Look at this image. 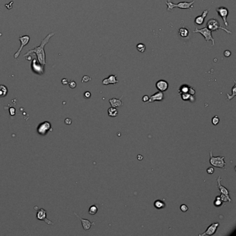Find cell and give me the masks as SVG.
I'll return each instance as SVG.
<instances>
[{
    "instance_id": "obj_1",
    "label": "cell",
    "mask_w": 236,
    "mask_h": 236,
    "mask_svg": "<svg viewBox=\"0 0 236 236\" xmlns=\"http://www.w3.org/2000/svg\"><path fill=\"white\" fill-rule=\"evenodd\" d=\"M55 34V32L49 33V34H48V35H47V36L41 42L40 45H39V47H35L33 49L29 50L26 54L24 55V56L27 57L29 55L31 54V53H35V54L37 55L38 62L40 63L42 66L44 67V65H46V55H45V52L44 50V48L45 45L49 42V39H51V37L53 36Z\"/></svg>"
},
{
    "instance_id": "obj_2",
    "label": "cell",
    "mask_w": 236,
    "mask_h": 236,
    "mask_svg": "<svg viewBox=\"0 0 236 236\" xmlns=\"http://www.w3.org/2000/svg\"><path fill=\"white\" fill-rule=\"evenodd\" d=\"M168 1H166V4L168 6V11H172L174 8H179V9H190L191 10L193 8V4L195 3V0L192 1L191 2H186V1H181V2H179L177 4H175L172 3L171 1H170V0H168Z\"/></svg>"
},
{
    "instance_id": "obj_3",
    "label": "cell",
    "mask_w": 236,
    "mask_h": 236,
    "mask_svg": "<svg viewBox=\"0 0 236 236\" xmlns=\"http://www.w3.org/2000/svg\"><path fill=\"white\" fill-rule=\"evenodd\" d=\"M210 164L214 167L225 169V166L227 163L225 162V156H214L212 151H210Z\"/></svg>"
},
{
    "instance_id": "obj_4",
    "label": "cell",
    "mask_w": 236,
    "mask_h": 236,
    "mask_svg": "<svg viewBox=\"0 0 236 236\" xmlns=\"http://www.w3.org/2000/svg\"><path fill=\"white\" fill-rule=\"evenodd\" d=\"M206 27L211 30V31H216L220 30V29H222V30L225 31L229 34H232V32L231 31L228 30V29H225V27H222L220 23L218 22L216 19H210L209 21L207 22V24H206Z\"/></svg>"
},
{
    "instance_id": "obj_5",
    "label": "cell",
    "mask_w": 236,
    "mask_h": 236,
    "mask_svg": "<svg viewBox=\"0 0 236 236\" xmlns=\"http://www.w3.org/2000/svg\"><path fill=\"white\" fill-rule=\"evenodd\" d=\"M193 32L194 33H199L202 35H203L206 42H209L210 40L212 41V45L214 46V44H215V39H214L213 36H212V34H211L212 31L211 30H209L207 27L202 28V29H195V31H194Z\"/></svg>"
},
{
    "instance_id": "obj_6",
    "label": "cell",
    "mask_w": 236,
    "mask_h": 236,
    "mask_svg": "<svg viewBox=\"0 0 236 236\" xmlns=\"http://www.w3.org/2000/svg\"><path fill=\"white\" fill-rule=\"evenodd\" d=\"M36 217L37 220L45 222H46L47 224H48V225H55V224L52 222L51 220L47 219V211L44 209H39L38 211H37V214H36Z\"/></svg>"
},
{
    "instance_id": "obj_7",
    "label": "cell",
    "mask_w": 236,
    "mask_h": 236,
    "mask_svg": "<svg viewBox=\"0 0 236 236\" xmlns=\"http://www.w3.org/2000/svg\"><path fill=\"white\" fill-rule=\"evenodd\" d=\"M19 40L21 41V46H20V47H19V49H18V51H17V52L15 53V55H14V58L15 59L18 58L19 55H20L23 47H25L26 45H27V44L29 42V40H30V37H29V35H24V36H20L19 37Z\"/></svg>"
},
{
    "instance_id": "obj_8",
    "label": "cell",
    "mask_w": 236,
    "mask_h": 236,
    "mask_svg": "<svg viewBox=\"0 0 236 236\" xmlns=\"http://www.w3.org/2000/svg\"><path fill=\"white\" fill-rule=\"evenodd\" d=\"M216 11L218 15H219L220 17H222V19H223L224 23H225V26L228 27L229 26V24H228L227 21V18L228 15H229V10H228L227 8L223 7V6H220L216 9Z\"/></svg>"
},
{
    "instance_id": "obj_9",
    "label": "cell",
    "mask_w": 236,
    "mask_h": 236,
    "mask_svg": "<svg viewBox=\"0 0 236 236\" xmlns=\"http://www.w3.org/2000/svg\"><path fill=\"white\" fill-rule=\"evenodd\" d=\"M220 226V224L216 222V223H213L211 224V225L209 226V227L207 228V229L206 230L205 232L202 234H199V236H204V235H213L215 233L216 231H217V229L218 227Z\"/></svg>"
},
{
    "instance_id": "obj_10",
    "label": "cell",
    "mask_w": 236,
    "mask_h": 236,
    "mask_svg": "<svg viewBox=\"0 0 236 236\" xmlns=\"http://www.w3.org/2000/svg\"><path fill=\"white\" fill-rule=\"evenodd\" d=\"M222 180V179L221 176H218L217 178V188L219 189L220 192L222 194H224V195H225L227 197H228V199H229V202H232V199H231V197H230L229 196V190H228L227 188H226L225 187H224V186L222 185L221 184V181Z\"/></svg>"
},
{
    "instance_id": "obj_11",
    "label": "cell",
    "mask_w": 236,
    "mask_h": 236,
    "mask_svg": "<svg viewBox=\"0 0 236 236\" xmlns=\"http://www.w3.org/2000/svg\"><path fill=\"white\" fill-rule=\"evenodd\" d=\"M51 128V123L49 122H43L42 123L39 125L38 128H37V132L41 135H44L47 134V132L50 130Z\"/></svg>"
},
{
    "instance_id": "obj_12",
    "label": "cell",
    "mask_w": 236,
    "mask_h": 236,
    "mask_svg": "<svg viewBox=\"0 0 236 236\" xmlns=\"http://www.w3.org/2000/svg\"><path fill=\"white\" fill-rule=\"evenodd\" d=\"M169 87V84L167 81L165 80H159L157 81L156 83V89L160 92H164L168 89Z\"/></svg>"
},
{
    "instance_id": "obj_13",
    "label": "cell",
    "mask_w": 236,
    "mask_h": 236,
    "mask_svg": "<svg viewBox=\"0 0 236 236\" xmlns=\"http://www.w3.org/2000/svg\"><path fill=\"white\" fill-rule=\"evenodd\" d=\"M74 214H75V215H76V217L78 218V219L80 220L81 223H82V228L85 231H88L89 230L91 229L92 226L94 225L95 224V222H91L89 221L88 220L82 219V218H81L80 216L78 215V214H76V213H75Z\"/></svg>"
},
{
    "instance_id": "obj_14",
    "label": "cell",
    "mask_w": 236,
    "mask_h": 236,
    "mask_svg": "<svg viewBox=\"0 0 236 236\" xmlns=\"http://www.w3.org/2000/svg\"><path fill=\"white\" fill-rule=\"evenodd\" d=\"M183 93H188V94L195 96V90L192 87L188 85H183L180 87L179 90V94H183Z\"/></svg>"
},
{
    "instance_id": "obj_15",
    "label": "cell",
    "mask_w": 236,
    "mask_h": 236,
    "mask_svg": "<svg viewBox=\"0 0 236 236\" xmlns=\"http://www.w3.org/2000/svg\"><path fill=\"white\" fill-rule=\"evenodd\" d=\"M164 99V93L159 91L158 92L155 93V94L152 95L151 96L149 97V100H148V103H153L154 101H162Z\"/></svg>"
},
{
    "instance_id": "obj_16",
    "label": "cell",
    "mask_w": 236,
    "mask_h": 236,
    "mask_svg": "<svg viewBox=\"0 0 236 236\" xmlns=\"http://www.w3.org/2000/svg\"><path fill=\"white\" fill-rule=\"evenodd\" d=\"M118 82V80L116 79V75H110L108 78H105L103 80L102 83L105 85H115Z\"/></svg>"
},
{
    "instance_id": "obj_17",
    "label": "cell",
    "mask_w": 236,
    "mask_h": 236,
    "mask_svg": "<svg viewBox=\"0 0 236 236\" xmlns=\"http://www.w3.org/2000/svg\"><path fill=\"white\" fill-rule=\"evenodd\" d=\"M123 95L120 98L117 99V98H111L109 100V103H110L111 106L112 107V108H120V107L123 106V103L121 101V99L123 98Z\"/></svg>"
},
{
    "instance_id": "obj_18",
    "label": "cell",
    "mask_w": 236,
    "mask_h": 236,
    "mask_svg": "<svg viewBox=\"0 0 236 236\" xmlns=\"http://www.w3.org/2000/svg\"><path fill=\"white\" fill-rule=\"evenodd\" d=\"M209 11L210 10H205V11L202 13V15H200V16H197V17H196V18L195 19V23L196 24H198V25L203 24L204 22V19H205L206 17L207 16Z\"/></svg>"
},
{
    "instance_id": "obj_19",
    "label": "cell",
    "mask_w": 236,
    "mask_h": 236,
    "mask_svg": "<svg viewBox=\"0 0 236 236\" xmlns=\"http://www.w3.org/2000/svg\"><path fill=\"white\" fill-rule=\"evenodd\" d=\"M40 65H42L39 62H37V60L34 59L32 62V67L33 71L37 73H42L44 72V67H39V66H40Z\"/></svg>"
},
{
    "instance_id": "obj_20",
    "label": "cell",
    "mask_w": 236,
    "mask_h": 236,
    "mask_svg": "<svg viewBox=\"0 0 236 236\" xmlns=\"http://www.w3.org/2000/svg\"><path fill=\"white\" fill-rule=\"evenodd\" d=\"M180 95H181L182 100H188L191 103H193L195 101V97H194L193 95L188 94V93H183V94H181Z\"/></svg>"
},
{
    "instance_id": "obj_21",
    "label": "cell",
    "mask_w": 236,
    "mask_h": 236,
    "mask_svg": "<svg viewBox=\"0 0 236 236\" xmlns=\"http://www.w3.org/2000/svg\"><path fill=\"white\" fill-rule=\"evenodd\" d=\"M108 115L110 117H116L118 115V111L115 108H110L108 109Z\"/></svg>"
},
{
    "instance_id": "obj_22",
    "label": "cell",
    "mask_w": 236,
    "mask_h": 236,
    "mask_svg": "<svg viewBox=\"0 0 236 236\" xmlns=\"http://www.w3.org/2000/svg\"><path fill=\"white\" fill-rule=\"evenodd\" d=\"M165 203L161 200H156L154 203V206L156 209H163L165 208Z\"/></svg>"
},
{
    "instance_id": "obj_23",
    "label": "cell",
    "mask_w": 236,
    "mask_h": 236,
    "mask_svg": "<svg viewBox=\"0 0 236 236\" xmlns=\"http://www.w3.org/2000/svg\"><path fill=\"white\" fill-rule=\"evenodd\" d=\"M179 34L182 37H186L189 34V31L186 28H181L179 29Z\"/></svg>"
},
{
    "instance_id": "obj_24",
    "label": "cell",
    "mask_w": 236,
    "mask_h": 236,
    "mask_svg": "<svg viewBox=\"0 0 236 236\" xmlns=\"http://www.w3.org/2000/svg\"><path fill=\"white\" fill-rule=\"evenodd\" d=\"M233 81H234V83H235V85H234L233 88H232V94L230 96L229 94H227L228 100H232V99H233L234 97L236 96V82L235 80H233Z\"/></svg>"
},
{
    "instance_id": "obj_25",
    "label": "cell",
    "mask_w": 236,
    "mask_h": 236,
    "mask_svg": "<svg viewBox=\"0 0 236 236\" xmlns=\"http://www.w3.org/2000/svg\"><path fill=\"white\" fill-rule=\"evenodd\" d=\"M7 94H8L7 87L3 85H0V97H1V98L4 97L6 96Z\"/></svg>"
},
{
    "instance_id": "obj_26",
    "label": "cell",
    "mask_w": 236,
    "mask_h": 236,
    "mask_svg": "<svg viewBox=\"0 0 236 236\" xmlns=\"http://www.w3.org/2000/svg\"><path fill=\"white\" fill-rule=\"evenodd\" d=\"M98 207L96 205H92V206H90V209H89V213L90 215H95L98 212Z\"/></svg>"
},
{
    "instance_id": "obj_27",
    "label": "cell",
    "mask_w": 236,
    "mask_h": 236,
    "mask_svg": "<svg viewBox=\"0 0 236 236\" xmlns=\"http://www.w3.org/2000/svg\"><path fill=\"white\" fill-rule=\"evenodd\" d=\"M136 49H137V50L139 51V52L143 53L145 52V51H146V45H145L144 44L139 43L136 45Z\"/></svg>"
},
{
    "instance_id": "obj_28",
    "label": "cell",
    "mask_w": 236,
    "mask_h": 236,
    "mask_svg": "<svg viewBox=\"0 0 236 236\" xmlns=\"http://www.w3.org/2000/svg\"><path fill=\"white\" fill-rule=\"evenodd\" d=\"M219 122H220V118L217 116H215L213 118H212V123H213V125H214V126H217V125L219 123Z\"/></svg>"
},
{
    "instance_id": "obj_29",
    "label": "cell",
    "mask_w": 236,
    "mask_h": 236,
    "mask_svg": "<svg viewBox=\"0 0 236 236\" xmlns=\"http://www.w3.org/2000/svg\"><path fill=\"white\" fill-rule=\"evenodd\" d=\"M223 204V202L222 201L221 199H215V201H214V205L217 207H219V206H221Z\"/></svg>"
},
{
    "instance_id": "obj_30",
    "label": "cell",
    "mask_w": 236,
    "mask_h": 236,
    "mask_svg": "<svg viewBox=\"0 0 236 236\" xmlns=\"http://www.w3.org/2000/svg\"><path fill=\"white\" fill-rule=\"evenodd\" d=\"M220 199H221L222 201L223 202H229V199H228V197H227V196H226L225 195H224V194H222V193H221V195L220 196Z\"/></svg>"
},
{
    "instance_id": "obj_31",
    "label": "cell",
    "mask_w": 236,
    "mask_h": 236,
    "mask_svg": "<svg viewBox=\"0 0 236 236\" xmlns=\"http://www.w3.org/2000/svg\"><path fill=\"white\" fill-rule=\"evenodd\" d=\"M68 83H69V87H70V88H71V89L76 88V82H75V81L71 80L70 82H68Z\"/></svg>"
},
{
    "instance_id": "obj_32",
    "label": "cell",
    "mask_w": 236,
    "mask_h": 236,
    "mask_svg": "<svg viewBox=\"0 0 236 236\" xmlns=\"http://www.w3.org/2000/svg\"><path fill=\"white\" fill-rule=\"evenodd\" d=\"M180 209L182 212H186L188 210V207L186 204H182V205L180 206Z\"/></svg>"
},
{
    "instance_id": "obj_33",
    "label": "cell",
    "mask_w": 236,
    "mask_h": 236,
    "mask_svg": "<svg viewBox=\"0 0 236 236\" xmlns=\"http://www.w3.org/2000/svg\"><path fill=\"white\" fill-rule=\"evenodd\" d=\"M91 80V78L88 76H84L82 79V82H87Z\"/></svg>"
},
{
    "instance_id": "obj_34",
    "label": "cell",
    "mask_w": 236,
    "mask_h": 236,
    "mask_svg": "<svg viewBox=\"0 0 236 236\" xmlns=\"http://www.w3.org/2000/svg\"><path fill=\"white\" fill-rule=\"evenodd\" d=\"M206 172H207L208 174H212L214 173V172H215V170H214V168L213 167H209L207 168V170H206Z\"/></svg>"
},
{
    "instance_id": "obj_35",
    "label": "cell",
    "mask_w": 236,
    "mask_h": 236,
    "mask_svg": "<svg viewBox=\"0 0 236 236\" xmlns=\"http://www.w3.org/2000/svg\"><path fill=\"white\" fill-rule=\"evenodd\" d=\"M224 55H225V57H229L231 56V51H230L229 50H226V51H225V52H224Z\"/></svg>"
},
{
    "instance_id": "obj_36",
    "label": "cell",
    "mask_w": 236,
    "mask_h": 236,
    "mask_svg": "<svg viewBox=\"0 0 236 236\" xmlns=\"http://www.w3.org/2000/svg\"><path fill=\"white\" fill-rule=\"evenodd\" d=\"M148 100H149V96H148V95H145V96H143V97L142 98L143 102L144 103H148Z\"/></svg>"
},
{
    "instance_id": "obj_37",
    "label": "cell",
    "mask_w": 236,
    "mask_h": 236,
    "mask_svg": "<svg viewBox=\"0 0 236 236\" xmlns=\"http://www.w3.org/2000/svg\"><path fill=\"white\" fill-rule=\"evenodd\" d=\"M84 97H85V98H86V99L90 98L91 97V93L90 92H85L84 94Z\"/></svg>"
},
{
    "instance_id": "obj_38",
    "label": "cell",
    "mask_w": 236,
    "mask_h": 236,
    "mask_svg": "<svg viewBox=\"0 0 236 236\" xmlns=\"http://www.w3.org/2000/svg\"><path fill=\"white\" fill-rule=\"evenodd\" d=\"M65 124H67V125H68V126H69V125H71V123H72V121H71V118H67L65 120Z\"/></svg>"
},
{
    "instance_id": "obj_39",
    "label": "cell",
    "mask_w": 236,
    "mask_h": 236,
    "mask_svg": "<svg viewBox=\"0 0 236 236\" xmlns=\"http://www.w3.org/2000/svg\"><path fill=\"white\" fill-rule=\"evenodd\" d=\"M10 114H11V116H14V115H15V108H11V109H10Z\"/></svg>"
},
{
    "instance_id": "obj_40",
    "label": "cell",
    "mask_w": 236,
    "mask_h": 236,
    "mask_svg": "<svg viewBox=\"0 0 236 236\" xmlns=\"http://www.w3.org/2000/svg\"><path fill=\"white\" fill-rule=\"evenodd\" d=\"M62 83L63 85H67L68 84V80H67V79L66 78H64L62 80Z\"/></svg>"
},
{
    "instance_id": "obj_41",
    "label": "cell",
    "mask_w": 236,
    "mask_h": 236,
    "mask_svg": "<svg viewBox=\"0 0 236 236\" xmlns=\"http://www.w3.org/2000/svg\"><path fill=\"white\" fill-rule=\"evenodd\" d=\"M143 156L142 155H138V156H137L138 160H139V161L142 160V159H143Z\"/></svg>"
}]
</instances>
